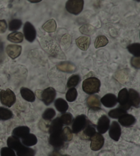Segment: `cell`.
Masks as SVG:
<instances>
[{"label": "cell", "instance_id": "29", "mask_svg": "<svg viewBox=\"0 0 140 156\" xmlns=\"http://www.w3.org/2000/svg\"><path fill=\"white\" fill-rule=\"evenodd\" d=\"M13 114L12 111L5 108L0 107V120L2 121H6L12 118Z\"/></svg>", "mask_w": 140, "mask_h": 156}, {"label": "cell", "instance_id": "8", "mask_svg": "<svg viewBox=\"0 0 140 156\" xmlns=\"http://www.w3.org/2000/svg\"><path fill=\"white\" fill-rule=\"evenodd\" d=\"M23 33L24 37L26 38L27 41L32 43V42L35 40L36 37V31L35 27H33L32 23L30 22H26L24 24L23 27Z\"/></svg>", "mask_w": 140, "mask_h": 156}, {"label": "cell", "instance_id": "3", "mask_svg": "<svg viewBox=\"0 0 140 156\" xmlns=\"http://www.w3.org/2000/svg\"><path fill=\"white\" fill-rule=\"evenodd\" d=\"M83 0H68L66 4V9L69 13L77 15L83 10Z\"/></svg>", "mask_w": 140, "mask_h": 156}, {"label": "cell", "instance_id": "16", "mask_svg": "<svg viewBox=\"0 0 140 156\" xmlns=\"http://www.w3.org/2000/svg\"><path fill=\"white\" fill-rule=\"evenodd\" d=\"M128 97L131 106L138 108L140 105V94L138 92L131 88L128 90Z\"/></svg>", "mask_w": 140, "mask_h": 156}, {"label": "cell", "instance_id": "43", "mask_svg": "<svg viewBox=\"0 0 140 156\" xmlns=\"http://www.w3.org/2000/svg\"><path fill=\"white\" fill-rule=\"evenodd\" d=\"M49 156H62V155H61L60 153L57 150H55V151H52L51 154L49 155Z\"/></svg>", "mask_w": 140, "mask_h": 156}, {"label": "cell", "instance_id": "26", "mask_svg": "<svg viewBox=\"0 0 140 156\" xmlns=\"http://www.w3.org/2000/svg\"><path fill=\"white\" fill-rule=\"evenodd\" d=\"M7 38L12 43H19L23 41V34L19 32H14L8 34Z\"/></svg>", "mask_w": 140, "mask_h": 156}, {"label": "cell", "instance_id": "45", "mask_svg": "<svg viewBox=\"0 0 140 156\" xmlns=\"http://www.w3.org/2000/svg\"><path fill=\"white\" fill-rule=\"evenodd\" d=\"M135 1H137V2H140V0H135Z\"/></svg>", "mask_w": 140, "mask_h": 156}, {"label": "cell", "instance_id": "12", "mask_svg": "<svg viewBox=\"0 0 140 156\" xmlns=\"http://www.w3.org/2000/svg\"><path fill=\"white\" fill-rule=\"evenodd\" d=\"M100 103L106 108H112L115 106L117 103V99L114 94H107L100 99Z\"/></svg>", "mask_w": 140, "mask_h": 156}, {"label": "cell", "instance_id": "1", "mask_svg": "<svg viewBox=\"0 0 140 156\" xmlns=\"http://www.w3.org/2000/svg\"><path fill=\"white\" fill-rule=\"evenodd\" d=\"M100 87V80L96 77H88L83 81V90L88 94H93L99 93Z\"/></svg>", "mask_w": 140, "mask_h": 156}, {"label": "cell", "instance_id": "2", "mask_svg": "<svg viewBox=\"0 0 140 156\" xmlns=\"http://www.w3.org/2000/svg\"><path fill=\"white\" fill-rule=\"evenodd\" d=\"M0 101L5 106L11 107L16 102L15 94L10 89L2 90L0 92Z\"/></svg>", "mask_w": 140, "mask_h": 156}, {"label": "cell", "instance_id": "28", "mask_svg": "<svg viewBox=\"0 0 140 156\" xmlns=\"http://www.w3.org/2000/svg\"><path fill=\"white\" fill-rule=\"evenodd\" d=\"M127 49L131 54L134 55V57L140 56V43H135L131 44L127 47Z\"/></svg>", "mask_w": 140, "mask_h": 156}, {"label": "cell", "instance_id": "32", "mask_svg": "<svg viewBox=\"0 0 140 156\" xmlns=\"http://www.w3.org/2000/svg\"><path fill=\"white\" fill-rule=\"evenodd\" d=\"M72 133H73L72 131L68 127H64V129H62V130H61V137H62L64 141H71L72 139V136H73Z\"/></svg>", "mask_w": 140, "mask_h": 156}, {"label": "cell", "instance_id": "39", "mask_svg": "<svg viewBox=\"0 0 140 156\" xmlns=\"http://www.w3.org/2000/svg\"><path fill=\"white\" fill-rule=\"evenodd\" d=\"M60 120L62 122L63 125H68L70 124H71V122L72 121V115L70 113H64V115H61L60 116Z\"/></svg>", "mask_w": 140, "mask_h": 156}, {"label": "cell", "instance_id": "47", "mask_svg": "<svg viewBox=\"0 0 140 156\" xmlns=\"http://www.w3.org/2000/svg\"><path fill=\"white\" fill-rule=\"evenodd\" d=\"M139 37H140V34H139Z\"/></svg>", "mask_w": 140, "mask_h": 156}, {"label": "cell", "instance_id": "10", "mask_svg": "<svg viewBox=\"0 0 140 156\" xmlns=\"http://www.w3.org/2000/svg\"><path fill=\"white\" fill-rule=\"evenodd\" d=\"M110 138L115 141L119 140L121 136V128H120V124L116 121H114L111 125L109 132Z\"/></svg>", "mask_w": 140, "mask_h": 156}, {"label": "cell", "instance_id": "5", "mask_svg": "<svg viewBox=\"0 0 140 156\" xmlns=\"http://www.w3.org/2000/svg\"><path fill=\"white\" fill-rule=\"evenodd\" d=\"M87 124L86 116L84 115L77 116L72 122V133H78L85 128Z\"/></svg>", "mask_w": 140, "mask_h": 156}, {"label": "cell", "instance_id": "27", "mask_svg": "<svg viewBox=\"0 0 140 156\" xmlns=\"http://www.w3.org/2000/svg\"><path fill=\"white\" fill-rule=\"evenodd\" d=\"M43 28L47 32H54L56 30V28H57V25H56L55 21L54 19H50V20L47 21L43 26Z\"/></svg>", "mask_w": 140, "mask_h": 156}, {"label": "cell", "instance_id": "15", "mask_svg": "<svg viewBox=\"0 0 140 156\" xmlns=\"http://www.w3.org/2000/svg\"><path fill=\"white\" fill-rule=\"evenodd\" d=\"M119 123L124 127H129L135 124L136 122V119L135 116L129 115V114L126 113L123 115L118 119Z\"/></svg>", "mask_w": 140, "mask_h": 156}, {"label": "cell", "instance_id": "42", "mask_svg": "<svg viewBox=\"0 0 140 156\" xmlns=\"http://www.w3.org/2000/svg\"><path fill=\"white\" fill-rule=\"evenodd\" d=\"M7 23L5 20H0V33H4L7 30Z\"/></svg>", "mask_w": 140, "mask_h": 156}, {"label": "cell", "instance_id": "34", "mask_svg": "<svg viewBox=\"0 0 140 156\" xmlns=\"http://www.w3.org/2000/svg\"><path fill=\"white\" fill-rule=\"evenodd\" d=\"M79 82L80 77L79 75H73V76L69 77L68 82H67V87L69 88H74L79 84Z\"/></svg>", "mask_w": 140, "mask_h": 156}, {"label": "cell", "instance_id": "23", "mask_svg": "<svg viewBox=\"0 0 140 156\" xmlns=\"http://www.w3.org/2000/svg\"><path fill=\"white\" fill-rule=\"evenodd\" d=\"M35 154L36 151L34 149L25 146L24 144H23L20 147V149L16 151L17 156H35Z\"/></svg>", "mask_w": 140, "mask_h": 156}, {"label": "cell", "instance_id": "24", "mask_svg": "<svg viewBox=\"0 0 140 156\" xmlns=\"http://www.w3.org/2000/svg\"><path fill=\"white\" fill-rule=\"evenodd\" d=\"M37 142L38 140L36 136L33 133H29V134H27L26 136L22 138L21 143L26 147H32L35 145L37 143Z\"/></svg>", "mask_w": 140, "mask_h": 156}, {"label": "cell", "instance_id": "18", "mask_svg": "<svg viewBox=\"0 0 140 156\" xmlns=\"http://www.w3.org/2000/svg\"><path fill=\"white\" fill-rule=\"evenodd\" d=\"M7 144L9 148L15 150V151H16L18 149H20V147L22 145H23V143L20 141L19 138L16 137V136H12L8 138Z\"/></svg>", "mask_w": 140, "mask_h": 156}, {"label": "cell", "instance_id": "17", "mask_svg": "<svg viewBox=\"0 0 140 156\" xmlns=\"http://www.w3.org/2000/svg\"><path fill=\"white\" fill-rule=\"evenodd\" d=\"M90 43V38L88 37H80L76 39L77 45L83 51H86L89 48Z\"/></svg>", "mask_w": 140, "mask_h": 156}, {"label": "cell", "instance_id": "41", "mask_svg": "<svg viewBox=\"0 0 140 156\" xmlns=\"http://www.w3.org/2000/svg\"><path fill=\"white\" fill-rule=\"evenodd\" d=\"M131 64L133 67L139 69H140V56L133 57L131 60Z\"/></svg>", "mask_w": 140, "mask_h": 156}, {"label": "cell", "instance_id": "36", "mask_svg": "<svg viewBox=\"0 0 140 156\" xmlns=\"http://www.w3.org/2000/svg\"><path fill=\"white\" fill-rule=\"evenodd\" d=\"M22 25V21L19 19H12L9 23L8 28L10 31H16L20 28Z\"/></svg>", "mask_w": 140, "mask_h": 156}, {"label": "cell", "instance_id": "20", "mask_svg": "<svg viewBox=\"0 0 140 156\" xmlns=\"http://www.w3.org/2000/svg\"><path fill=\"white\" fill-rule=\"evenodd\" d=\"M63 123L61 121L60 118H57L54 119V121L51 122V125H50L49 132V133H55V132H60L63 129Z\"/></svg>", "mask_w": 140, "mask_h": 156}, {"label": "cell", "instance_id": "13", "mask_svg": "<svg viewBox=\"0 0 140 156\" xmlns=\"http://www.w3.org/2000/svg\"><path fill=\"white\" fill-rule=\"evenodd\" d=\"M22 47L17 44H9L6 47V53L12 59H15L21 55Z\"/></svg>", "mask_w": 140, "mask_h": 156}, {"label": "cell", "instance_id": "33", "mask_svg": "<svg viewBox=\"0 0 140 156\" xmlns=\"http://www.w3.org/2000/svg\"><path fill=\"white\" fill-rule=\"evenodd\" d=\"M83 129V134L87 138H90L92 136L96 133V129H95V127L91 123H87Z\"/></svg>", "mask_w": 140, "mask_h": 156}, {"label": "cell", "instance_id": "9", "mask_svg": "<svg viewBox=\"0 0 140 156\" xmlns=\"http://www.w3.org/2000/svg\"><path fill=\"white\" fill-rule=\"evenodd\" d=\"M49 141L50 144L54 147L55 149H59L62 147L64 141L61 137V132L50 133Z\"/></svg>", "mask_w": 140, "mask_h": 156}, {"label": "cell", "instance_id": "4", "mask_svg": "<svg viewBox=\"0 0 140 156\" xmlns=\"http://www.w3.org/2000/svg\"><path fill=\"white\" fill-rule=\"evenodd\" d=\"M117 99V102H119L120 108L126 111L130 109L131 105L129 101V97H128V90L127 88H123L119 92Z\"/></svg>", "mask_w": 140, "mask_h": 156}, {"label": "cell", "instance_id": "40", "mask_svg": "<svg viewBox=\"0 0 140 156\" xmlns=\"http://www.w3.org/2000/svg\"><path fill=\"white\" fill-rule=\"evenodd\" d=\"M1 156H16L14 150L9 147H3L1 150Z\"/></svg>", "mask_w": 140, "mask_h": 156}, {"label": "cell", "instance_id": "31", "mask_svg": "<svg viewBox=\"0 0 140 156\" xmlns=\"http://www.w3.org/2000/svg\"><path fill=\"white\" fill-rule=\"evenodd\" d=\"M127 113V111L121 108H117L116 109L111 110L109 112V116L113 119H119L120 116Z\"/></svg>", "mask_w": 140, "mask_h": 156}, {"label": "cell", "instance_id": "37", "mask_svg": "<svg viewBox=\"0 0 140 156\" xmlns=\"http://www.w3.org/2000/svg\"><path fill=\"white\" fill-rule=\"evenodd\" d=\"M55 115V111L53 109V108H47V109L44 111L42 116H43V119L47 120V121H49V120H51L54 118Z\"/></svg>", "mask_w": 140, "mask_h": 156}, {"label": "cell", "instance_id": "38", "mask_svg": "<svg viewBox=\"0 0 140 156\" xmlns=\"http://www.w3.org/2000/svg\"><path fill=\"white\" fill-rule=\"evenodd\" d=\"M80 32L83 33V34H88V35H90L95 32V29L93 26H90V25H83L82 27H81V28L79 29Z\"/></svg>", "mask_w": 140, "mask_h": 156}, {"label": "cell", "instance_id": "14", "mask_svg": "<svg viewBox=\"0 0 140 156\" xmlns=\"http://www.w3.org/2000/svg\"><path fill=\"white\" fill-rule=\"evenodd\" d=\"M87 105L92 110L96 111L100 110L101 103H100V100L99 96L91 94V96H89L87 99Z\"/></svg>", "mask_w": 140, "mask_h": 156}, {"label": "cell", "instance_id": "46", "mask_svg": "<svg viewBox=\"0 0 140 156\" xmlns=\"http://www.w3.org/2000/svg\"><path fill=\"white\" fill-rule=\"evenodd\" d=\"M63 156H69V155H63Z\"/></svg>", "mask_w": 140, "mask_h": 156}, {"label": "cell", "instance_id": "35", "mask_svg": "<svg viewBox=\"0 0 140 156\" xmlns=\"http://www.w3.org/2000/svg\"><path fill=\"white\" fill-rule=\"evenodd\" d=\"M77 90L75 88H71L68 89L66 94V100L69 102H72L75 101V99L77 97Z\"/></svg>", "mask_w": 140, "mask_h": 156}, {"label": "cell", "instance_id": "6", "mask_svg": "<svg viewBox=\"0 0 140 156\" xmlns=\"http://www.w3.org/2000/svg\"><path fill=\"white\" fill-rule=\"evenodd\" d=\"M56 97V91L54 88L49 87L41 93V99L46 105H49L54 101Z\"/></svg>", "mask_w": 140, "mask_h": 156}, {"label": "cell", "instance_id": "30", "mask_svg": "<svg viewBox=\"0 0 140 156\" xmlns=\"http://www.w3.org/2000/svg\"><path fill=\"white\" fill-rule=\"evenodd\" d=\"M109 41L107 37H105L103 35H100L99 37H97L94 42V47L96 48H100V47H103L107 45L108 44Z\"/></svg>", "mask_w": 140, "mask_h": 156}, {"label": "cell", "instance_id": "11", "mask_svg": "<svg viewBox=\"0 0 140 156\" xmlns=\"http://www.w3.org/2000/svg\"><path fill=\"white\" fill-rule=\"evenodd\" d=\"M110 121L108 117L106 115L102 116L99 119L97 123V129L100 133H105L110 129Z\"/></svg>", "mask_w": 140, "mask_h": 156}, {"label": "cell", "instance_id": "19", "mask_svg": "<svg viewBox=\"0 0 140 156\" xmlns=\"http://www.w3.org/2000/svg\"><path fill=\"white\" fill-rule=\"evenodd\" d=\"M30 133V128L26 126H20L14 129L12 131V136L19 138H23Z\"/></svg>", "mask_w": 140, "mask_h": 156}, {"label": "cell", "instance_id": "21", "mask_svg": "<svg viewBox=\"0 0 140 156\" xmlns=\"http://www.w3.org/2000/svg\"><path fill=\"white\" fill-rule=\"evenodd\" d=\"M57 68L60 71L66 72V73H72L76 69V67H75L73 64L68 62H62L59 63L57 65Z\"/></svg>", "mask_w": 140, "mask_h": 156}, {"label": "cell", "instance_id": "7", "mask_svg": "<svg viewBox=\"0 0 140 156\" xmlns=\"http://www.w3.org/2000/svg\"><path fill=\"white\" fill-rule=\"evenodd\" d=\"M90 148L92 151H99L104 144V138L100 133H96L90 138Z\"/></svg>", "mask_w": 140, "mask_h": 156}, {"label": "cell", "instance_id": "22", "mask_svg": "<svg viewBox=\"0 0 140 156\" xmlns=\"http://www.w3.org/2000/svg\"><path fill=\"white\" fill-rule=\"evenodd\" d=\"M20 92H21V94L22 97H23L25 100H26L27 101L33 102L35 101L36 99L35 94L32 90H30V89L23 87L21 88Z\"/></svg>", "mask_w": 140, "mask_h": 156}, {"label": "cell", "instance_id": "25", "mask_svg": "<svg viewBox=\"0 0 140 156\" xmlns=\"http://www.w3.org/2000/svg\"><path fill=\"white\" fill-rule=\"evenodd\" d=\"M55 107L61 113L66 112L67 110L68 109V105L67 104V102L61 98H59L55 100Z\"/></svg>", "mask_w": 140, "mask_h": 156}, {"label": "cell", "instance_id": "44", "mask_svg": "<svg viewBox=\"0 0 140 156\" xmlns=\"http://www.w3.org/2000/svg\"><path fill=\"white\" fill-rule=\"evenodd\" d=\"M27 1H29L31 3H38L41 2L42 0H27Z\"/></svg>", "mask_w": 140, "mask_h": 156}]
</instances>
